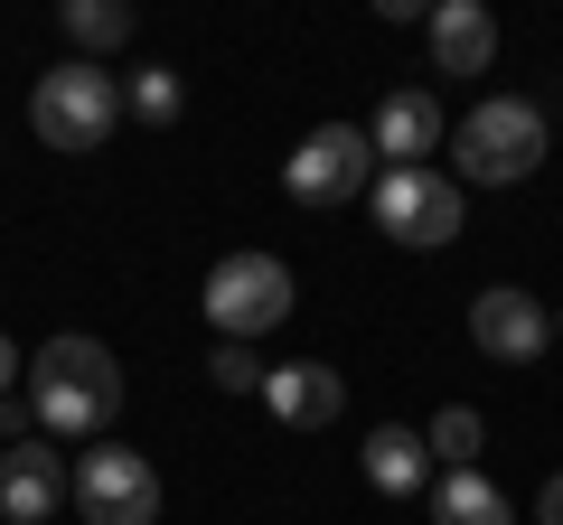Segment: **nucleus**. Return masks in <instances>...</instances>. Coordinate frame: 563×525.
<instances>
[{"instance_id":"nucleus-7","label":"nucleus","mask_w":563,"mask_h":525,"mask_svg":"<svg viewBox=\"0 0 563 525\" xmlns=\"http://www.w3.org/2000/svg\"><path fill=\"white\" fill-rule=\"evenodd\" d=\"M282 188H291L301 206H347L357 188H376V142H366L357 122H320V132L291 150Z\"/></svg>"},{"instance_id":"nucleus-2","label":"nucleus","mask_w":563,"mask_h":525,"mask_svg":"<svg viewBox=\"0 0 563 525\" xmlns=\"http://www.w3.org/2000/svg\"><path fill=\"white\" fill-rule=\"evenodd\" d=\"M451 160H461V179H479V188L536 179V169H544V113L526 94H488L479 113L451 132Z\"/></svg>"},{"instance_id":"nucleus-6","label":"nucleus","mask_w":563,"mask_h":525,"mask_svg":"<svg viewBox=\"0 0 563 525\" xmlns=\"http://www.w3.org/2000/svg\"><path fill=\"white\" fill-rule=\"evenodd\" d=\"M366 206H376V225L395 244H413V254H442V244L461 235V179H442V169H376Z\"/></svg>"},{"instance_id":"nucleus-5","label":"nucleus","mask_w":563,"mask_h":525,"mask_svg":"<svg viewBox=\"0 0 563 525\" xmlns=\"http://www.w3.org/2000/svg\"><path fill=\"white\" fill-rule=\"evenodd\" d=\"M66 498H76L85 525H161V469L141 460V450L103 442L66 469Z\"/></svg>"},{"instance_id":"nucleus-16","label":"nucleus","mask_w":563,"mask_h":525,"mask_svg":"<svg viewBox=\"0 0 563 525\" xmlns=\"http://www.w3.org/2000/svg\"><path fill=\"white\" fill-rule=\"evenodd\" d=\"M479 442H488V432H479V413H470V404L432 413V432H422V450H432L442 469H470V460H479Z\"/></svg>"},{"instance_id":"nucleus-18","label":"nucleus","mask_w":563,"mask_h":525,"mask_svg":"<svg viewBox=\"0 0 563 525\" xmlns=\"http://www.w3.org/2000/svg\"><path fill=\"white\" fill-rule=\"evenodd\" d=\"M263 376H273V366H254V347H217V357H207V384H217V394H263Z\"/></svg>"},{"instance_id":"nucleus-8","label":"nucleus","mask_w":563,"mask_h":525,"mask_svg":"<svg viewBox=\"0 0 563 525\" xmlns=\"http://www.w3.org/2000/svg\"><path fill=\"white\" fill-rule=\"evenodd\" d=\"M470 338H479V357H498V366H536L544 338H554V310L526 301L517 282H498V291L470 301Z\"/></svg>"},{"instance_id":"nucleus-21","label":"nucleus","mask_w":563,"mask_h":525,"mask_svg":"<svg viewBox=\"0 0 563 525\" xmlns=\"http://www.w3.org/2000/svg\"><path fill=\"white\" fill-rule=\"evenodd\" d=\"M554 328H563V310H554Z\"/></svg>"},{"instance_id":"nucleus-9","label":"nucleus","mask_w":563,"mask_h":525,"mask_svg":"<svg viewBox=\"0 0 563 525\" xmlns=\"http://www.w3.org/2000/svg\"><path fill=\"white\" fill-rule=\"evenodd\" d=\"M366 142H376L385 169H432V142H442V103L422 94V85H395L366 122Z\"/></svg>"},{"instance_id":"nucleus-12","label":"nucleus","mask_w":563,"mask_h":525,"mask_svg":"<svg viewBox=\"0 0 563 525\" xmlns=\"http://www.w3.org/2000/svg\"><path fill=\"white\" fill-rule=\"evenodd\" d=\"M339 404H347V384L329 376V366H273V376H263V413H273V423H291V432L339 423Z\"/></svg>"},{"instance_id":"nucleus-3","label":"nucleus","mask_w":563,"mask_h":525,"mask_svg":"<svg viewBox=\"0 0 563 525\" xmlns=\"http://www.w3.org/2000/svg\"><path fill=\"white\" fill-rule=\"evenodd\" d=\"M29 122H38L47 150H103L122 122V85L103 76V66L66 57L57 76H38V94H29Z\"/></svg>"},{"instance_id":"nucleus-4","label":"nucleus","mask_w":563,"mask_h":525,"mask_svg":"<svg viewBox=\"0 0 563 525\" xmlns=\"http://www.w3.org/2000/svg\"><path fill=\"white\" fill-rule=\"evenodd\" d=\"M291 320V262L282 254H225L217 272H207V328H217L225 347L263 338V328Z\"/></svg>"},{"instance_id":"nucleus-10","label":"nucleus","mask_w":563,"mask_h":525,"mask_svg":"<svg viewBox=\"0 0 563 525\" xmlns=\"http://www.w3.org/2000/svg\"><path fill=\"white\" fill-rule=\"evenodd\" d=\"M57 498H66L57 450H38V442H10V450H0V525H47V516H57Z\"/></svg>"},{"instance_id":"nucleus-17","label":"nucleus","mask_w":563,"mask_h":525,"mask_svg":"<svg viewBox=\"0 0 563 525\" xmlns=\"http://www.w3.org/2000/svg\"><path fill=\"white\" fill-rule=\"evenodd\" d=\"M122 103H132L141 122H179V76H169V66H141V76H132V94H122Z\"/></svg>"},{"instance_id":"nucleus-20","label":"nucleus","mask_w":563,"mask_h":525,"mask_svg":"<svg viewBox=\"0 0 563 525\" xmlns=\"http://www.w3.org/2000/svg\"><path fill=\"white\" fill-rule=\"evenodd\" d=\"M10 384H20V347L0 338V394H10Z\"/></svg>"},{"instance_id":"nucleus-19","label":"nucleus","mask_w":563,"mask_h":525,"mask_svg":"<svg viewBox=\"0 0 563 525\" xmlns=\"http://www.w3.org/2000/svg\"><path fill=\"white\" fill-rule=\"evenodd\" d=\"M536 525H563V479H544V498H536Z\"/></svg>"},{"instance_id":"nucleus-1","label":"nucleus","mask_w":563,"mask_h":525,"mask_svg":"<svg viewBox=\"0 0 563 525\" xmlns=\"http://www.w3.org/2000/svg\"><path fill=\"white\" fill-rule=\"evenodd\" d=\"M29 413H38L57 442H95L122 413V366L103 338H47L29 366Z\"/></svg>"},{"instance_id":"nucleus-14","label":"nucleus","mask_w":563,"mask_h":525,"mask_svg":"<svg viewBox=\"0 0 563 525\" xmlns=\"http://www.w3.org/2000/svg\"><path fill=\"white\" fill-rule=\"evenodd\" d=\"M432 525H517V516H507V488H488L479 469H451L432 488Z\"/></svg>"},{"instance_id":"nucleus-11","label":"nucleus","mask_w":563,"mask_h":525,"mask_svg":"<svg viewBox=\"0 0 563 525\" xmlns=\"http://www.w3.org/2000/svg\"><path fill=\"white\" fill-rule=\"evenodd\" d=\"M432 76H488L498 57V20H488L479 0H432Z\"/></svg>"},{"instance_id":"nucleus-13","label":"nucleus","mask_w":563,"mask_h":525,"mask_svg":"<svg viewBox=\"0 0 563 525\" xmlns=\"http://www.w3.org/2000/svg\"><path fill=\"white\" fill-rule=\"evenodd\" d=\"M357 460H366V479H376L385 498H413V488H432V450H422L413 423H376V432L357 442Z\"/></svg>"},{"instance_id":"nucleus-15","label":"nucleus","mask_w":563,"mask_h":525,"mask_svg":"<svg viewBox=\"0 0 563 525\" xmlns=\"http://www.w3.org/2000/svg\"><path fill=\"white\" fill-rule=\"evenodd\" d=\"M66 38H76L85 66H95V47H122V38H132V10H122V0H66Z\"/></svg>"}]
</instances>
